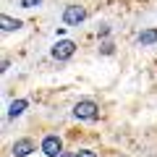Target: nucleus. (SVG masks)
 Masks as SVG:
<instances>
[{
	"label": "nucleus",
	"mask_w": 157,
	"mask_h": 157,
	"mask_svg": "<svg viewBox=\"0 0 157 157\" xmlns=\"http://www.w3.org/2000/svg\"><path fill=\"white\" fill-rule=\"evenodd\" d=\"M73 115H76L78 121H97V118H100V105H97L94 100H78L76 105H73Z\"/></svg>",
	"instance_id": "1"
},
{
	"label": "nucleus",
	"mask_w": 157,
	"mask_h": 157,
	"mask_svg": "<svg viewBox=\"0 0 157 157\" xmlns=\"http://www.w3.org/2000/svg\"><path fill=\"white\" fill-rule=\"evenodd\" d=\"M73 52H76V42H71V39H58L52 47L55 60H68V58H73Z\"/></svg>",
	"instance_id": "2"
},
{
	"label": "nucleus",
	"mask_w": 157,
	"mask_h": 157,
	"mask_svg": "<svg viewBox=\"0 0 157 157\" xmlns=\"http://www.w3.org/2000/svg\"><path fill=\"white\" fill-rule=\"evenodd\" d=\"M84 18H86V8L84 6H66V11H63V21H66L68 26H78Z\"/></svg>",
	"instance_id": "3"
},
{
	"label": "nucleus",
	"mask_w": 157,
	"mask_h": 157,
	"mask_svg": "<svg viewBox=\"0 0 157 157\" xmlns=\"http://www.w3.org/2000/svg\"><path fill=\"white\" fill-rule=\"evenodd\" d=\"M42 152H45L47 157H60V155H63V141H60V136L47 134L45 139H42Z\"/></svg>",
	"instance_id": "4"
},
{
	"label": "nucleus",
	"mask_w": 157,
	"mask_h": 157,
	"mask_svg": "<svg viewBox=\"0 0 157 157\" xmlns=\"http://www.w3.org/2000/svg\"><path fill=\"white\" fill-rule=\"evenodd\" d=\"M34 152V141L32 139H18L13 141V157H26Z\"/></svg>",
	"instance_id": "5"
},
{
	"label": "nucleus",
	"mask_w": 157,
	"mask_h": 157,
	"mask_svg": "<svg viewBox=\"0 0 157 157\" xmlns=\"http://www.w3.org/2000/svg\"><path fill=\"white\" fill-rule=\"evenodd\" d=\"M0 26H3V32H18L24 24L18 21V18H11V16H6V13H3V16H0Z\"/></svg>",
	"instance_id": "6"
},
{
	"label": "nucleus",
	"mask_w": 157,
	"mask_h": 157,
	"mask_svg": "<svg viewBox=\"0 0 157 157\" xmlns=\"http://www.w3.org/2000/svg\"><path fill=\"white\" fill-rule=\"evenodd\" d=\"M157 42V29H144V32L139 34V45L141 47H149Z\"/></svg>",
	"instance_id": "7"
},
{
	"label": "nucleus",
	"mask_w": 157,
	"mask_h": 157,
	"mask_svg": "<svg viewBox=\"0 0 157 157\" xmlns=\"http://www.w3.org/2000/svg\"><path fill=\"white\" fill-rule=\"evenodd\" d=\"M26 105H29L26 100H13V102H11V107H8V115H11V118H18L24 110H26Z\"/></svg>",
	"instance_id": "8"
},
{
	"label": "nucleus",
	"mask_w": 157,
	"mask_h": 157,
	"mask_svg": "<svg viewBox=\"0 0 157 157\" xmlns=\"http://www.w3.org/2000/svg\"><path fill=\"white\" fill-rule=\"evenodd\" d=\"M113 50H115V45H113L110 39H105V42L100 45V52H102V55H113Z\"/></svg>",
	"instance_id": "9"
},
{
	"label": "nucleus",
	"mask_w": 157,
	"mask_h": 157,
	"mask_svg": "<svg viewBox=\"0 0 157 157\" xmlns=\"http://www.w3.org/2000/svg\"><path fill=\"white\" fill-rule=\"evenodd\" d=\"M42 0H21V8H37Z\"/></svg>",
	"instance_id": "10"
},
{
	"label": "nucleus",
	"mask_w": 157,
	"mask_h": 157,
	"mask_svg": "<svg viewBox=\"0 0 157 157\" xmlns=\"http://www.w3.org/2000/svg\"><path fill=\"white\" fill-rule=\"evenodd\" d=\"M76 157H97V152H92V149H81V152H76Z\"/></svg>",
	"instance_id": "11"
},
{
	"label": "nucleus",
	"mask_w": 157,
	"mask_h": 157,
	"mask_svg": "<svg viewBox=\"0 0 157 157\" xmlns=\"http://www.w3.org/2000/svg\"><path fill=\"white\" fill-rule=\"evenodd\" d=\"M110 34V26H100V37H107Z\"/></svg>",
	"instance_id": "12"
},
{
	"label": "nucleus",
	"mask_w": 157,
	"mask_h": 157,
	"mask_svg": "<svg viewBox=\"0 0 157 157\" xmlns=\"http://www.w3.org/2000/svg\"><path fill=\"white\" fill-rule=\"evenodd\" d=\"M60 157H76V152H63Z\"/></svg>",
	"instance_id": "13"
}]
</instances>
